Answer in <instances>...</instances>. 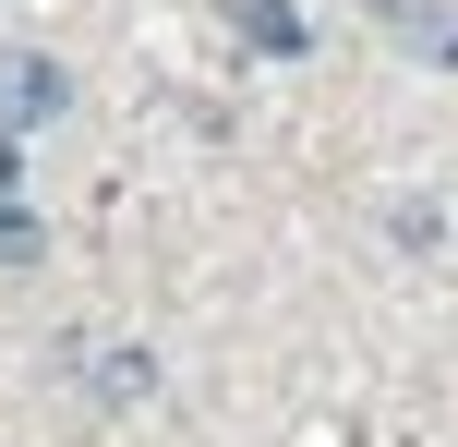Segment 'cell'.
I'll return each mask as SVG.
<instances>
[{
	"instance_id": "cell-5",
	"label": "cell",
	"mask_w": 458,
	"mask_h": 447,
	"mask_svg": "<svg viewBox=\"0 0 458 447\" xmlns=\"http://www.w3.org/2000/svg\"><path fill=\"white\" fill-rule=\"evenodd\" d=\"M24 182V133H0V193H13Z\"/></svg>"
},
{
	"instance_id": "cell-1",
	"label": "cell",
	"mask_w": 458,
	"mask_h": 447,
	"mask_svg": "<svg viewBox=\"0 0 458 447\" xmlns=\"http://www.w3.org/2000/svg\"><path fill=\"white\" fill-rule=\"evenodd\" d=\"M61 61H37V48H0V133H24V121H48L61 109Z\"/></svg>"
},
{
	"instance_id": "cell-4",
	"label": "cell",
	"mask_w": 458,
	"mask_h": 447,
	"mask_svg": "<svg viewBox=\"0 0 458 447\" xmlns=\"http://www.w3.org/2000/svg\"><path fill=\"white\" fill-rule=\"evenodd\" d=\"M24 254H37V218H24L13 193H0V266H24Z\"/></svg>"
},
{
	"instance_id": "cell-2",
	"label": "cell",
	"mask_w": 458,
	"mask_h": 447,
	"mask_svg": "<svg viewBox=\"0 0 458 447\" xmlns=\"http://www.w3.org/2000/svg\"><path fill=\"white\" fill-rule=\"evenodd\" d=\"M85 387L121 411V400H145V387H157V363H145L133 339H85Z\"/></svg>"
},
{
	"instance_id": "cell-3",
	"label": "cell",
	"mask_w": 458,
	"mask_h": 447,
	"mask_svg": "<svg viewBox=\"0 0 458 447\" xmlns=\"http://www.w3.org/2000/svg\"><path fill=\"white\" fill-rule=\"evenodd\" d=\"M229 24H242L253 48H277V61H301V13L290 0H229Z\"/></svg>"
}]
</instances>
